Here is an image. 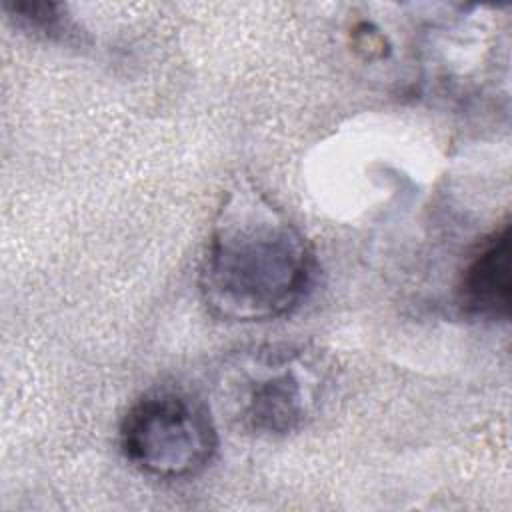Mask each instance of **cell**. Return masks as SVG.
I'll list each match as a JSON object with an SVG mask.
<instances>
[{
    "label": "cell",
    "mask_w": 512,
    "mask_h": 512,
    "mask_svg": "<svg viewBox=\"0 0 512 512\" xmlns=\"http://www.w3.org/2000/svg\"><path fill=\"white\" fill-rule=\"evenodd\" d=\"M316 274L304 232L252 182L222 198L198 272V290L212 316L232 324L268 322L306 298Z\"/></svg>",
    "instance_id": "cell-1"
},
{
    "label": "cell",
    "mask_w": 512,
    "mask_h": 512,
    "mask_svg": "<svg viewBox=\"0 0 512 512\" xmlns=\"http://www.w3.org/2000/svg\"><path fill=\"white\" fill-rule=\"evenodd\" d=\"M328 388L324 362L294 344H258L230 354L216 374V398L228 420L258 438L304 428Z\"/></svg>",
    "instance_id": "cell-2"
},
{
    "label": "cell",
    "mask_w": 512,
    "mask_h": 512,
    "mask_svg": "<svg viewBox=\"0 0 512 512\" xmlns=\"http://www.w3.org/2000/svg\"><path fill=\"white\" fill-rule=\"evenodd\" d=\"M118 440L134 468L162 480L200 474L220 444L210 406L180 386H156L138 396L120 420Z\"/></svg>",
    "instance_id": "cell-3"
},
{
    "label": "cell",
    "mask_w": 512,
    "mask_h": 512,
    "mask_svg": "<svg viewBox=\"0 0 512 512\" xmlns=\"http://www.w3.org/2000/svg\"><path fill=\"white\" fill-rule=\"evenodd\" d=\"M510 292V220L504 218L466 258L456 282V302L470 318L506 322Z\"/></svg>",
    "instance_id": "cell-4"
},
{
    "label": "cell",
    "mask_w": 512,
    "mask_h": 512,
    "mask_svg": "<svg viewBox=\"0 0 512 512\" xmlns=\"http://www.w3.org/2000/svg\"><path fill=\"white\" fill-rule=\"evenodd\" d=\"M2 8L24 30L44 34L46 38H58L68 32L62 4L42 0H16L2 2Z\"/></svg>",
    "instance_id": "cell-5"
}]
</instances>
